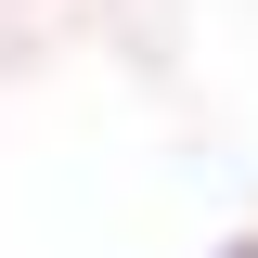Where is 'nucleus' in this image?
I'll return each instance as SVG.
<instances>
[{
	"mask_svg": "<svg viewBox=\"0 0 258 258\" xmlns=\"http://www.w3.org/2000/svg\"><path fill=\"white\" fill-rule=\"evenodd\" d=\"M207 258H258V232H220V245H207Z\"/></svg>",
	"mask_w": 258,
	"mask_h": 258,
	"instance_id": "1",
	"label": "nucleus"
}]
</instances>
